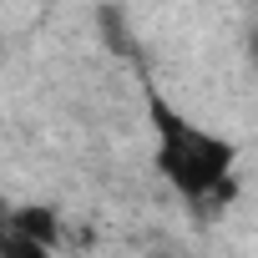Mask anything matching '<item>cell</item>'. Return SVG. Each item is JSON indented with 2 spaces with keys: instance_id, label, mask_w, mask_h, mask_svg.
Returning a JSON list of instances; mask_svg holds the SVG:
<instances>
[{
  "instance_id": "cell-6",
  "label": "cell",
  "mask_w": 258,
  "mask_h": 258,
  "mask_svg": "<svg viewBox=\"0 0 258 258\" xmlns=\"http://www.w3.org/2000/svg\"><path fill=\"white\" fill-rule=\"evenodd\" d=\"M6 238H11V228H6V223H0V258H6Z\"/></svg>"
},
{
  "instance_id": "cell-4",
  "label": "cell",
  "mask_w": 258,
  "mask_h": 258,
  "mask_svg": "<svg viewBox=\"0 0 258 258\" xmlns=\"http://www.w3.org/2000/svg\"><path fill=\"white\" fill-rule=\"evenodd\" d=\"M6 258H51V253H46V248H36V243H26V238H16V233H11V238H6Z\"/></svg>"
},
{
  "instance_id": "cell-3",
  "label": "cell",
  "mask_w": 258,
  "mask_h": 258,
  "mask_svg": "<svg viewBox=\"0 0 258 258\" xmlns=\"http://www.w3.org/2000/svg\"><path fill=\"white\" fill-rule=\"evenodd\" d=\"M96 31H101V41H106V51H111V56L137 61V41H132V31H126L121 6H101V11H96Z\"/></svg>"
},
{
  "instance_id": "cell-5",
  "label": "cell",
  "mask_w": 258,
  "mask_h": 258,
  "mask_svg": "<svg viewBox=\"0 0 258 258\" xmlns=\"http://www.w3.org/2000/svg\"><path fill=\"white\" fill-rule=\"evenodd\" d=\"M248 61H253V66H258V26H253V31H248Z\"/></svg>"
},
{
  "instance_id": "cell-2",
  "label": "cell",
  "mask_w": 258,
  "mask_h": 258,
  "mask_svg": "<svg viewBox=\"0 0 258 258\" xmlns=\"http://www.w3.org/2000/svg\"><path fill=\"white\" fill-rule=\"evenodd\" d=\"M6 228H11L16 238H26V243L46 248V253H51V248H56V238H61V233H56V228H61V218H56L51 208H16Z\"/></svg>"
},
{
  "instance_id": "cell-1",
  "label": "cell",
  "mask_w": 258,
  "mask_h": 258,
  "mask_svg": "<svg viewBox=\"0 0 258 258\" xmlns=\"http://www.w3.org/2000/svg\"><path fill=\"white\" fill-rule=\"evenodd\" d=\"M142 96H147V121H152V162L167 177V187L187 203H228L238 192L233 182L238 147L208 132L203 121H192L187 111H177L152 81Z\"/></svg>"
}]
</instances>
